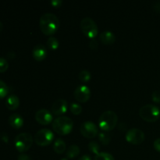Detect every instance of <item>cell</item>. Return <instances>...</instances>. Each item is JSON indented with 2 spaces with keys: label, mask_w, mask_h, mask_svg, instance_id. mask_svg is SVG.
I'll list each match as a JSON object with an SVG mask.
<instances>
[{
  "label": "cell",
  "mask_w": 160,
  "mask_h": 160,
  "mask_svg": "<svg viewBox=\"0 0 160 160\" xmlns=\"http://www.w3.org/2000/svg\"><path fill=\"white\" fill-rule=\"evenodd\" d=\"M60 22L56 14L52 12H45L40 17L39 27L41 31L46 35L55 34L59 29Z\"/></svg>",
  "instance_id": "obj_1"
},
{
  "label": "cell",
  "mask_w": 160,
  "mask_h": 160,
  "mask_svg": "<svg viewBox=\"0 0 160 160\" xmlns=\"http://www.w3.org/2000/svg\"><path fill=\"white\" fill-rule=\"evenodd\" d=\"M52 126L56 133L60 135H66L70 134L73 130V121L69 117L60 116L53 120Z\"/></svg>",
  "instance_id": "obj_2"
},
{
  "label": "cell",
  "mask_w": 160,
  "mask_h": 160,
  "mask_svg": "<svg viewBox=\"0 0 160 160\" xmlns=\"http://www.w3.org/2000/svg\"><path fill=\"white\" fill-rule=\"evenodd\" d=\"M118 116L114 111L106 110L100 115L98 119V125L102 131H112L117 124Z\"/></svg>",
  "instance_id": "obj_3"
},
{
  "label": "cell",
  "mask_w": 160,
  "mask_h": 160,
  "mask_svg": "<svg viewBox=\"0 0 160 160\" xmlns=\"http://www.w3.org/2000/svg\"><path fill=\"white\" fill-rule=\"evenodd\" d=\"M141 118L150 123H153L159 120L160 117V109L158 106L153 104H146L142 106L139 110Z\"/></svg>",
  "instance_id": "obj_4"
},
{
  "label": "cell",
  "mask_w": 160,
  "mask_h": 160,
  "mask_svg": "<svg viewBox=\"0 0 160 160\" xmlns=\"http://www.w3.org/2000/svg\"><path fill=\"white\" fill-rule=\"evenodd\" d=\"M33 142H34V138L30 133L23 132L16 136L14 145L16 148L20 152H24L31 148Z\"/></svg>",
  "instance_id": "obj_5"
},
{
  "label": "cell",
  "mask_w": 160,
  "mask_h": 160,
  "mask_svg": "<svg viewBox=\"0 0 160 160\" xmlns=\"http://www.w3.org/2000/svg\"><path fill=\"white\" fill-rule=\"evenodd\" d=\"M80 28L84 35L91 39L95 38L98 34V25L91 17H87L83 18L80 23Z\"/></svg>",
  "instance_id": "obj_6"
},
{
  "label": "cell",
  "mask_w": 160,
  "mask_h": 160,
  "mask_svg": "<svg viewBox=\"0 0 160 160\" xmlns=\"http://www.w3.org/2000/svg\"><path fill=\"white\" fill-rule=\"evenodd\" d=\"M55 134L48 128H42L37 131L34 138V140L37 145L40 146H46L54 140Z\"/></svg>",
  "instance_id": "obj_7"
},
{
  "label": "cell",
  "mask_w": 160,
  "mask_h": 160,
  "mask_svg": "<svg viewBox=\"0 0 160 160\" xmlns=\"http://www.w3.org/2000/svg\"><path fill=\"white\" fill-rule=\"evenodd\" d=\"M81 134L87 138H93L98 134V127L94 122L87 120L81 123L80 127Z\"/></svg>",
  "instance_id": "obj_8"
},
{
  "label": "cell",
  "mask_w": 160,
  "mask_h": 160,
  "mask_svg": "<svg viewBox=\"0 0 160 160\" xmlns=\"http://www.w3.org/2000/svg\"><path fill=\"white\" fill-rule=\"evenodd\" d=\"M126 140L133 145H140L145 140V133L139 128H131L125 134Z\"/></svg>",
  "instance_id": "obj_9"
},
{
  "label": "cell",
  "mask_w": 160,
  "mask_h": 160,
  "mask_svg": "<svg viewBox=\"0 0 160 160\" xmlns=\"http://www.w3.org/2000/svg\"><path fill=\"white\" fill-rule=\"evenodd\" d=\"M73 95L77 101L79 102H86L91 97V90L88 86L85 84L78 85L73 92Z\"/></svg>",
  "instance_id": "obj_10"
},
{
  "label": "cell",
  "mask_w": 160,
  "mask_h": 160,
  "mask_svg": "<svg viewBox=\"0 0 160 160\" xmlns=\"http://www.w3.org/2000/svg\"><path fill=\"white\" fill-rule=\"evenodd\" d=\"M68 109V102L64 98H59L52 103L51 106L52 113L56 116H62V114L66 113Z\"/></svg>",
  "instance_id": "obj_11"
},
{
  "label": "cell",
  "mask_w": 160,
  "mask_h": 160,
  "mask_svg": "<svg viewBox=\"0 0 160 160\" xmlns=\"http://www.w3.org/2000/svg\"><path fill=\"white\" fill-rule=\"evenodd\" d=\"M35 120L42 125H48L53 120L51 111L46 109H40L35 112Z\"/></svg>",
  "instance_id": "obj_12"
},
{
  "label": "cell",
  "mask_w": 160,
  "mask_h": 160,
  "mask_svg": "<svg viewBox=\"0 0 160 160\" xmlns=\"http://www.w3.org/2000/svg\"><path fill=\"white\" fill-rule=\"evenodd\" d=\"M31 53L34 59L37 61H42L46 58L48 55V49L42 44H38L33 48Z\"/></svg>",
  "instance_id": "obj_13"
},
{
  "label": "cell",
  "mask_w": 160,
  "mask_h": 160,
  "mask_svg": "<svg viewBox=\"0 0 160 160\" xmlns=\"http://www.w3.org/2000/svg\"><path fill=\"white\" fill-rule=\"evenodd\" d=\"M99 39L104 45H112L116 41V35L112 31L106 30L100 33Z\"/></svg>",
  "instance_id": "obj_14"
},
{
  "label": "cell",
  "mask_w": 160,
  "mask_h": 160,
  "mask_svg": "<svg viewBox=\"0 0 160 160\" xmlns=\"http://www.w3.org/2000/svg\"><path fill=\"white\" fill-rule=\"evenodd\" d=\"M9 124L14 129H19V128H22L23 125V118L18 113H12L9 116Z\"/></svg>",
  "instance_id": "obj_15"
},
{
  "label": "cell",
  "mask_w": 160,
  "mask_h": 160,
  "mask_svg": "<svg viewBox=\"0 0 160 160\" xmlns=\"http://www.w3.org/2000/svg\"><path fill=\"white\" fill-rule=\"evenodd\" d=\"M6 106L9 110H15L20 106V99L18 96L14 94H11L6 100Z\"/></svg>",
  "instance_id": "obj_16"
},
{
  "label": "cell",
  "mask_w": 160,
  "mask_h": 160,
  "mask_svg": "<svg viewBox=\"0 0 160 160\" xmlns=\"http://www.w3.org/2000/svg\"><path fill=\"white\" fill-rule=\"evenodd\" d=\"M53 149L58 154H62L67 149V145L63 139L58 138L53 142Z\"/></svg>",
  "instance_id": "obj_17"
},
{
  "label": "cell",
  "mask_w": 160,
  "mask_h": 160,
  "mask_svg": "<svg viewBox=\"0 0 160 160\" xmlns=\"http://www.w3.org/2000/svg\"><path fill=\"white\" fill-rule=\"evenodd\" d=\"M80 152H81L80 147L78 145L73 144V145L69 146L68 149L67 150V152H66V156H67V158H68V159H73V158H75L79 156Z\"/></svg>",
  "instance_id": "obj_18"
},
{
  "label": "cell",
  "mask_w": 160,
  "mask_h": 160,
  "mask_svg": "<svg viewBox=\"0 0 160 160\" xmlns=\"http://www.w3.org/2000/svg\"><path fill=\"white\" fill-rule=\"evenodd\" d=\"M98 137L99 142L102 144H103V145H108L111 141L110 134L108 132H106V131H99L98 134Z\"/></svg>",
  "instance_id": "obj_19"
},
{
  "label": "cell",
  "mask_w": 160,
  "mask_h": 160,
  "mask_svg": "<svg viewBox=\"0 0 160 160\" xmlns=\"http://www.w3.org/2000/svg\"><path fill=\"white\" fill-rule=\"evenodd\" d=\"M47 46L48 47V48L51 50H56L57 49L59 45V40L56 38L54 36H50L49 38L47 40Z\"/></svg>",
  "instance_id": "obj_20"
},
{
  "label": "cell",
  "mask_w": 160,
  "mask_h": 160,
  "mask_svg": "<svg viewBox=\"0 0 160 160\" xmlns=\"http://www.w3.org/2000/svg\"><path fill=\"white\" fill-rule=\"evenodd\" d=\"M94 160H115L113 156L109 152H100L98 154L95 155Z\"/></svg>",
  "instance_id": "obj_21"
},
{
  "label": "cell",
  "mask_w": 160,
  "mask_h": 160,
  "mask_svg": "<svg viewBox=\"0 0 160 160\" xmlns=\"http://www.w3.org/2000/svg\"><path fill=\"white\" fill-rule=\"evenodd\" d=\"M78 78H79L80 81L86 83L90 81L91 78H92V74L88 70H82L78 74Z\"/></svg>",
  "instance_id": "obj_22"
},
{
  "label": "cell",
  "mask_w": 160,
  "mask_h": 160,
  "mask_svg": "<svg viewBox=\"0 0 160 160\" xmlns=\"http://www.w3.org/2000/svg\"><path fill=\"white\" fill-rule=\"evenodd\" d=\"M70 110L74 115H78L82 112V106L78 102H71L70 105Z\"/></svg>",
  "instance_id": "obj_23"
},
{
  "label": "cell",
  "mask_w": 160,
  "mask_h": 160,
  "mask_svg": "<svg viewBox=\"0 0 160 160\" xmlns=\"http://www.w3.org/2000/svg\"><path fill=\"white\" fill-rule=\"evenodd\" d=\"M88 148L92 153L97 155L100 152V145L98 144V142L96 141H92V142H89L88 144Z\"/></svg>",
  "instance_id": "obj_24"
},
{
  "label": "cell",
  "mask_w": 160,
  "mask_h": 160,
  "mask_svg": "<svg viewBox=\"0 0 160 160\" xmlns=\"http://www.w3.org/2000/svg\"><path fill=\"white\" fill-rule=\"evenodd\" d=\"M8 92H9V88H8L7 84L0 80V99L5 98L7 95Z\"/></svg>",
  "instance_id": "obj_25"
},
{
  "label": "cell",
  "mask_w": 160,
  "mask_h": 160,
  "mask_svg": "<svg viewBox=\"0 0 160 160\" xmlns=\"http://www.w3.org/2000/svg\"><path fill=\"white\" fill-rule=\"evenodd\" d=\"M9 68V62L5 58L0 57V73H4Z\"/></svg>",
  "instance_id": "obj_26"
},
{
  "label": "cell",
  "mask_w": 160,
  "mask_h": 160,
  "mask_svg": "<svg viewBox=\"0 0 160 160\" xmlns=\"http://www.w3.org/2000/svg\"><path fill=\"white\" fill-rule=\"evenodd\" d=\"M152 98L156 103H160V91L156 90L153 92L152 94Z\"/></svg>",
  "instance_id": "obj_27"
},
{
  "label": "cell",
  "mask_w": 160,
  "mask_h": 160,
  "mask_svg": "<svg viewBox=\"0 0 160 160\" xmlns=\"http://www.w3.org/2000/svg\"><path fill=\"white\" fill-rule=\"evenodd\" d=\"M89 47H90L92 50H96L98 47V41L95 38L91 39V41L89 42Z\"/></svg>",
  "instance_id": "obj_28"
},
{
  "label": "cell",
  "mask_w": 160,
  "mask_h": 160,
  "mask_svg": "<svg viewBox=\"0 0 160 160\" xmlns=\"http://www.w3.org/2000/svg\"><path fill=\"white\" fill-rule=\"evenodd\" d=\"M17 159L18 160H32L31 156L28 154H25V153H21L17 157Z\"/></svg>",
  "instance_id": "obj_29"
},
{
  "label": "cell",
  "mask_w": 160,
  "mask_h": 160,
  "mask_svg": "<svg viewBox=\"0 0 160 160\" xmlns=\"http://www.w3.org/2000/svg\"><path fill=\"white\" fill-rule=\"evenodd\" d=\"M50 3H51L52 6H53V7H59V6H61V5L62 4V0H52L51 2H50Z\"/></svg>",
  "instance_id": "obj_30"
},
{
  "label": "cell",
  "mask_w": 160,
  "mask_h": 160,
  "mask_svg": "<svg viewBox=\"0 0 160 160\" xmlns=\"http://www.w3.org/2000/svg\"><path fill=\"white\" fill-rule=\"evenodd\" d=\"M153 146H154V148L157 152H160V138H158L157 139L154 141V143H153Z\"/></svg>",
  "instance_id": "obj_31"
},
{
  "label": "cell",
  "mask_w": 160,
  "mask_h": 160,
  "mask_svg": "<svg viewBox=\"0 0 160 160\" xmlns=\"http://www.w3.org/2000/svg\"><path fill=\"white\" fill-rule=\"evenodd\" d=\"M78 160H92V157H91L90 155L85 154V155H83L81 157H80Z\"/></svg>",
  "instance_id": "obj_32"
},
{
  "label": "cell",
  "mask_w": 160,
  "mask_h": 160,
  "mask_svg": "<svg viewBox=\"0 0 160 160\" xmlns=\"http://www.w3.org/2000/svg\"><path fill=\"white\" fill-rule=\"evenodd\" d=\"M2 29H3V24H2V22L0 21V32H1V31H2Z\"/></svg>",
  "instance_id": "obj_33"
},
{
  "label": "cell",
  "mask_w": 160,
  "mask_h": 160,
  "mask_svg": "<svg viewBox=\"0 0 160 160\" xmlns=\"http://www.w3.org/2000/svg\"><path fill=\"white\" fill-rule=\"evenodd\" d=\"M60 160H69L68 158H62Z\"/></svg>",
  "instance_id": "obj_34"
}]
</instances>
